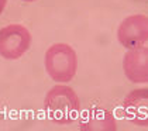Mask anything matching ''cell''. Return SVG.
Returning <instances> with one entry per match:
<instances>
[{
    "label": "cell",
    "mask_w": 148,
    "mask_h": 131,
    "mask_svg": "<svg viewBox=\"0 0 148 131\" xmlns=\"http://www.w3.org/2000/svg\"><path fill=\"white\" fill-rule=\"evenodd\" d=\"M44 64L48 76L58 83L71 82L78 69V56L75 49L64 43L52 44L45 52Z\"/></svg>",
    "instance_id": "cell-2"
},
{
    "label": "cell",
    "mask_w": 148,
    "mask_h": 131,
    "mask_svg": "<svg viewBox=\"0 0 148 131\" xmlns=\"http://www.w3.org/2000/svg\"><path fill=\"white\" fill-rule=\"evenodd\" d=\"M123 114L138 127H148V87L131 90L123 100Z\"/></svg>",
    "instance_id": "cell-5"
},
{
    "label": "cell",
    "mask_w": 148,
    "mask_h": 131,
    "mask_svg": "<svg viewBox=\"0 0 148 131\" xmlns=\"http://www.w3.org/2000/svg\"><path fill=\"white\" fill-rule=\"evenodd\" d=\"M117 40L127 49L143 47L148 41V17L144 14L125 17L117 28Z\"/></svg>",
    "instance_id": "cell-4"
},
{
    "label": "cell",
    "mask_w": 148,
    "mask_h": 131,
    "mask_svg": "<svg viewBox=\"0 0 148 131\" xmlns=\"http://www.w3.org/2000/svg\"><path fill=\"white\" fill-rule=\"evenodd\" d=\"M31 45V34L21 24H9L0 28V56L7 61L21 58Z\"/></svg>",
    "instance_id": "cell-3"
},
{
    "label": "cell",
    "mask_w": 148,
    "mask_h": 131,
    "mask_svg": "<svg viewBox=\"0 0 148 131\" xmlns=\"http://www.w3.org/2000/svg\"><path fill=\"white\" fill-rule=\"evenodd\" d=\"M6 4H7V0H0V14L3 13L4 7H6Z\"/></svg>",
    "instance_id": "cell-8"
},
{
    "label": "cell",
    "mask_w": 148,
    "mask_h": 131,
    "mask_svg": "<svg viewBox=\"0 0 148 131\" xmlns=\"http://www.w3.org/2000/svg\"><path fill=\"white\" fill-rule=\"evenodd\" d=\"M116 128L113 113L104 107H92L80 119L82 131H114Z\"/></svg>",
    "instance_id": "cell-7"
},
{
    "label": "cell",
    "mask_w": 148,
    "mask_h": 131,
    "mask_svg": "<svg viewBox=\"0 0 148 131\" xmlns=\"http://www.w3.org/2000/svg\"><path fill=\"white\" fill-rule=\"evenodd\" d=\"M45 110L54 123L66 126L78 119L80 114V102L72 87L57 85L45 96Z\"/></svg>",
    "instance_id": "cell-1"
},
{
    "label": "cell",
    "mask_w": 148,
    "mask_h": 131,
    "mask_svg": "<svg viewBox=\"0 0 148 131\" xmlns=\"http://www.w3.org/2000/svg\"><path fill=\"white\" fill-rule=\"evenodd\" d=\"M125 78L133 83H148V48L138 47L128 49L123 58Z\"/></svg>",
    "instance_id": "cell-6"
},
{
    "label": "cell",
    "mask_w": 148,
    "mask_h": 131,
    "mask_svg": "<svg viewBox=\"0 0 148 131\" xmlns=\"http://www.w3.org/2000/svg\"><path fill=\"white\" fill-rule=\"evenodd\" d=\"M23 1H28L30 3V1H35V0H23Z\"/></svg>",
    "instance_id": "cell-9"
}]
</instances>
